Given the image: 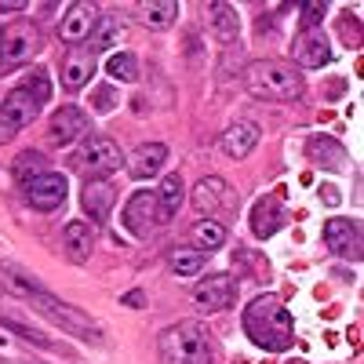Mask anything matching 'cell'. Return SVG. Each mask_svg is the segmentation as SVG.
Segmentation results:
<instances>
[{"mask_svg": "<svg viewBox=\"0 0 364 364\" xmlns=\"http://www.w3.org/2000/svg\"><path fill=\"white\" fill-rule=\"evenodd\" d=\"M245 331L266 353H284L295 343L291 314L284 306V299H277V295H259V299H252V306H245Z\"/></svg>", "mask_w": 364, "mask_h": 364, "instance_id": "cell-1", "label": "cell"}, {"mask_svg": "<svg viewBox=\"0 0 364 364\" xmlns=\"http://www.w3.org/2000/svg\"><path fill=\"white\" fill-rule=\"evenodd\" d=\"M161 364H215V343L200 321H178L157 339Z\"/></svg>", "mask_w": 364, "mask_h": 364, "instance_id": "cell-2", "label": "cell"}, {"mask_svg": "<svg viewBox=\"0 0 364 364\" xmlns=\"http://www.w3.org/2000/svg\"><path fill=\"white\" fill-rule=\"evenodd\" d=\"M48 99H51V80H48V73H33L26 84L11 87L8 99L0 102V142H8L15 132H22L26 124H33Z\"/></svg>", "mask_w": 364, "mask_h": 364, "instance_id": "cell-3", "label": "cell"}, {"mask_svg": "<svg viewBox=\"0 0 364 364\" xmlns=\"http://www.w3.org/2000/svg\"><path fill=\"white\" fill-rule=\"evenodd\" d=\"M245 84L255 99L266 102H295L302 95V73L284 58H255L245 70Z\"/></svg>", "mask_w": 364, "mask_h": 364, "instance_id": "cell-4", "label": "cell"}, {"mask_svg": "<svg viewBox=\"0 0 364 364\" xmlns=\"http://www.w3.org/2000/svg\"><path fill=\"white\" fill-rule=\"evenodd\" d=\"M41 48H44V37H41V29L33 22H26V18L8 22L4 29H0V73L26 66Z\"/></svg>", "mask_w": 364, "mask_h": 364, "instance_id": "cell-5", "label": "cell"}, {"mask_svg": "<svg viewBox=\"0 0 364 364\" xmlns=\"http://www.w3.org/2000/svg\"><path fill=\"white\" fill-rule=\"evenodd\" d=\"M73 168L84 175V178H106L109 171L124 168V154L120 146L106 135H87L80 142V149L73 154Z\"/></svg>", "mask_w": 364, "mask_h": 364, "instance_id": "cell-6", "label": "cell"}, {"mask_svg": "<svg viewBox=\"0 0 364 364\" xmlns=\"http://www.w3.org/2000/svg\"><path fill=\"white\" fill-rule=\"evenodd\" d=\"M29 299H33V306H37L41 314H48L55 324H63L66 331H73L77 339H91V343H99V339H102L99 324L91 321V317H84L80 310H73L70 302H58V299L48 295V291H37V295H29Z\"/></svg>", "mask_w": 364, "mask_h": 364, "instance_id": "cell-7", "label": "cell"}, {"mask_svg": "<svg viewBox=\"0 0 364 364\" xmlns=\"http://www.w3.org/2000/svg\"><path fill=\"white\" fill-rule=\"evenodd\" d=\"M99 18H102L99 4H91V0H73V4L66 8V15H63V22H58V41L70 44V48L87 44V37L95 33Z\"/></svg>", "mask_w": 364, "mask_h": 364, "instance_id": "cell-8", "label": "cell"}, {"mask_svg": "<svg viewBox=\"0 0 364 364\" xmlns=\"http://www.w3.org/2000/svg\"><path fill=\"white\" fill-rule=\"evenodd\" d=\"M331 63V48L321 29H299L291 41V66L295 70H324Z\"/></svg>", "mask_w": 364, "mask_h": 364, "instance_id": "cell-9", "label": "cell"}, {"mask_svg": "<svg viewBox=\"0 0 364 364\" xmlns=\"http://www.w3.org/2000/svg\"><path fill=\"white\" fill-rule=\"evenodd\" d=\"M91 135V120L80 106H58L51 113V124H48V139L55 146H73L80 139Z\"/></svg>", "mask_w": 364, "mask_h": 364, "instance_id": "cell-10", "label": "cell"}, {"mask_svg": "<svg viewBox=\"0 0 364 364\" xmlns=\"http://www.w3.org/2000/svg\"><path fill=\"white\" fill-rule=\"evenodd\" d=\"M124 226H128L135 237H142V240L161 226V211H157V193H154V190L132 193V200L124 204Z\"/></svg>", "mask_w": 364, "mask_h": 364, "instance_id": "cell-11", "label": "cell"}, {"mask_svg": "<svg viewBox=\"0 0 364 364\" xmlns=\"http://www.w3.org/2000/svg\"><path fill=\"white\" fill-rule=\"evenodd\" d=\"M237 295V281L230 277V273H211V277H204L197 288H193V302L204 310V314H219L226 310L230 302Z\"/></svg>", "mask_w": 364, "mask_h": 364, "instance_id": "cell-12", "label": "cell"}, {"mask_svg": "<svg viewBox=\"0 0 364 364\" xmlns=\"http://www.w3.org/2000/svg\"><path fill=\"white\" fill-rule=\"evenodd\" d=\"M66 175L63 171H44L41 178H33L26 186V200L29 208H37V211H55V208H63L66 200Z\"/></svg>", "mask_w": 364, "mask_h": 364, "instance_id": "cell-13", "label": "cell"}, {"mask_svg": "<svg viewBox=\"0 0 364 364\" xmlns=\"http://www.w3.org/2000/svg\"><path fill=\"white\" fill-rule=\"evenodd\" d=\"M324 245L339 259H360V226H357V219H328L324 223Z\"/></svg>", "mask_w": 364, "mask_h": 364, "instance_id": "cell-14", "label": "cell"}, {"mask_svg": "<svg viewBox=\"0 0 364 364\" xmlns=\"http://www.w3.org/2000/svg\"><path fill=\"white\" fill-rule=\"evenodd\" d=\"M113 200H117V190H113L109 178H84L80 204H84L91 223H106L109 211H113Z\"/></svg>", "mask_w": 364, "mask_h": 364, "instance_id": "cell-15", "label": "cell"}, {"mask_svg": "<svg viewBox=\"0 0 364 364\" xmlns=\"http://www.w3.org/2000/svg\"><path fill=\"white\" fill-rule=\"evenodd\" d=\"M164 161H168V146L164 142H142V146H135L132 157H124V168H128V175L135 182H146V178L161 175Z\"/></svg>", "mask_w": 364, "mask_h": 364, "instance_id": "cell-16", "label": "cell"}, {"mask_svg": "<svg viewBox=\"0 0 364 364\" xmlns=\"http://www.w3.org/2000/svg\"><path fill=\"white\" fill-rule=\"evenodd\" d=\"M259 124L255 120H233V124L219 135V146H223V154L233 157V161H245L252 149L259 146Z\"/></svg>", "mask_w": 364, "mask_h": 364, "instance_id": "cell-17", "label": "cell"}, {"mask_svg": "<svg viewBox=\"0 0 364 364\" xmlns=\"http://www.w3.org/2000/svg\"><path fill=\"white\" fill-rule=\"evenodd\" d=\"M190 200L200 211V219H211V215H219V211L230 204V186H226L219 175H208V178H200L197 186H193Z\"/></svg>", "mask_w": 364, "mask_h": 364, "instance_id": "cell-18", "label": "cell"}, {"mask_svg": "<svg viewBox=\"0 0 364 364\" xmlns=\"http://www.w3.org/2000/svg\"><path fill=\"white\" fill-rule=\"evenodd\" d=\"M91 77H95V55H91L87 48H70L66 58H63V73H58L63 87L66 91H80V87H87Z\"/></svg>", "mask_w": 364, "mask_h": 364, "instance_id": "cell-19", "label": "cell"}, {"mask_svg": "<svg viewBox=\"0 0 364 364\" xmlns=\"http://www.w3.org/2000/svg\"><path fill=\"white\" fill-rule=\"evenodd\" d=\"M63 245H66V255L73 262H87L91 252H95V226H91L87 219H73L66 223L63 230Z\"/></svg>", "mask_w": 364, "mask_h": 364, "instance_id": "cell-20", "label": "cell"}, {"mask_svg": "<svg viewBox=\"0 0 364 364\" xmlns=\"http://www.w3.org/2000/svg\"><path fill=\"white\" fill-rule=\"evenodd\" d=\"M281 223H284V208H281V200L273 197V193L259 197L255 208H252V230H255V237H273V233L281 230Z\"/></svg>", "mask_w": 364, "mask_h": 364, "instance_id": "cell-21", "label": "cell"}, {"mask_svg": "<svg viewBox=\"0 0 364 364\" xmlns=\"http://www.w3.org/2000/svg\"><path fill=\"white\" fill-rule=\"evenodd\" d=\"M154 193H157V211H161V223H171V219L178 215L182 200H186V186H182V175H178V171L164 175V178H161V186H157Z\"/></svg>", "mask_w": 364, "mask_h": 364, "instance_id": "cell-22", "label": "cell"}, {"mask_svg": "<svg viewBox=\"0 0 364 364\" xmlns=\"http://www.w3.org/2000/svg\"><path fill=\"white\" fill-rule=\"evenodd\" d=\"M306 154L317 161V164H324V168H331V171H346V149H343V142H336V139H328V135H314L310 142H306Z\"/></svg>", "mask_w": 364, "mask_h": 364, "instance_id": "cell-23", "label": "cell"}, {"mask_svg": "<svg viewBox=\"0 0 364 364\" xmlns=\"http://www.w3.org/2000/svg\"><path fill=\"white\" fill-rule=\"evenodd\" d=\"M204 262H208V252H200V248H171L168 252V269L175 277H197Z\"/></svg>", "mask_w": 364, "mask_h": 364, "instance_id": "cell-24", "label": "cell"}, {"mask_svg": "<svg viewBox=\"0 0 364 364\" xmlns=\"http://www.w3.org/2000/svg\"><path fill=\"white\" fill-rule=\"evenodd\" d=\"M120 37H124V22H120L117 15H102V18H99V26H95V33L87 37V51H91V55L109 51Z\"/></svg>", "mask_w": 364, "mask_h": 364, "instance_id": "cell-25", "label": "cell"}, {"mask_svg": "<svg viewBox=\"0 0 364 364\" xmlns=\"http://www.w3.org/2000/svg\"><path fill=\"white\" fill-rule=\"evenodd\" d=\"M190 237H193V248H200V252L211 255V252H219L226 245V226L215 223V219H197L193 230H190Z\"/></svg>", "mask_w": 364, "mask_h": 364, "instance_id": "cell-26", "label": "cell"}, {"mask_svg": "<svg viewBox=\"0 0 364 364\" xmlns=\"http://www.w3.org/2000/svg\"><path fill=\"white\" fill-rule=\"evenodd\" d=\"M208 22H211V33H215L219 41H237V33H240V18H237L233 4H211Z\"/></svg>", "mask_w": 364, "mask_h": 364, "instance_id": "cell-27", "label": "cell"}, {"mask_svg": "<svg viewBox=\"0 0 364 364\" xmlns=\"http://www.w3.org/2000/svg\"><path fill=\"white\" fill-rule=\"evenodd\" d=\"M178 18V4L175 0H146L142 4V22L149 29H168Z\"/></svg>", "mask_w": 364, "mask_h": 364, "instance_id": "cell-28", "label": "cell"}, {"mask_svg": "<svg viewBox=\"0 0 364 364\" xmlns=\"http://www.w3.org/2000/svg\"><path fill=\"white\" fill-rule=\"evenodd\" d=\"M44 171H48V161H44V154H37V149H26V154L15 157V178L22 182V186H29V182L41 178Z\"/></svg>", "mask_w": 364, "mask_h": 364, "instance_id": "cell-29", "label": "cell"}, {"mask_svg": "<svg viewBox=\"0 0 364 364\" xmlns=\"http://www.w3.org/2000/svg\"><path fill=\"white\" fill-rule=\"evenodd\" d=\"M106 73H109L113 80H120V84H135V80H139V58H135L132 51H117V55H109Z\"/></svg>", "mask_w": 364, "mask_h": 364, "instance_id": "cell-30", "label": "cell"}, {"mask_svg": "<svg viewBox=\"0 0 364 364\" xmlns=\"http://www.w3.org/2000/svg\"><path fill=\"white\" fill-rule=\"evenodd\" d=\"M324 4H317V0H306L302 4V29H321V18H324Z\"/></svg>", "mask_w": 364, "mask_h": 364, "instance_id": "cell-31", "label": "cell"}, {"mask_svg": "<svg viewBox=\"0 0 364 364\" xmlns=\"http://www.w3.org/2000/svg\"><path fill=\"white\" fill-rule=\"evenodd\" d=\"M120 302H124V306H132V310H142V306H146V291H142V288H132V291H124V299H120Z\"/></svg>", "mask_w": 364, "mask_h": 364, "instance_id": "cell-32", "label": "cell"}, {"mask_svg": "<svg viewBox=\"0 0 364 364\" xmlns=\"http://www.w3.org/2000/svg\"><path fill=\"white\" fill-rule=\"evenodd\" d=\"M95 109H99V113H106V109H113V91H109V87H102V91H95Z\"/></svg>", "mask_w": 364, "mask_h": 364, "instance_id": "cell-33", "label": "cell"}, {"mask_svg": "<svg viewBox=\"0 0 364 364\" xmlns=\"http://www.w3.org/2000/svg\"><path fill=\"white\" fill-rule=\"evenodd\" d=\"M0 11H26V4H22V0H0Z\"/></svg>", "mask_w": 364, "mask_h": 364, "instance_id": "cell-34", "label": "cell"}]
</instances>
